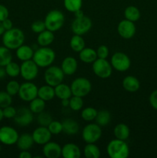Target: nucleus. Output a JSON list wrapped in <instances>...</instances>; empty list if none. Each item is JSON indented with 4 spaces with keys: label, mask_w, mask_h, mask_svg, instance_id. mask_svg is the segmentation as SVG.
I'll return each mask as SVG.
<instances>
[{
    "label": "nucleus",
    "mask_w": 157,
    "mask_h": 158,
    "mask_svg": "<svg viewBox=\"0 0 157 158\" xmlns=\"http://www.w3.org/2000/svg\"><path fill=\"white\" fill-rule=\"evenodd\" d=\"M25 35L22 30L18 28H12L5 31L2 35L3 46L10 50L18 49L24 43Z\"/></svg>",
    "instance_id": "nucleus-1"
},
{
    "label": "nucleus",
    "mask_w": 157,
    "mask_h": 158,
    "mask_svg": "<svg viewBox=\"0 0 157 158\" xmlns=\"http://www.w3.org/2000/svg\"><path fill=\"white\" fill-rule=\"evenodd\" d=\"M55 59V52L48 46H41L34 52L32 60L38 67L47 68L54 63Z\"/></svg>",
    "instance_id": "nucleus-2"
},
{
    "label": "nucleus",
    "mask_w": 157,
    "mask_h": 158,
    "mask_svg": "<svg viewBox=\"0 0 157 158\" xmlns=\"http://www.w3.org/2000/svg\"><path fill=\"white\" fill-rule=\"evenodd\" d=\"M106 152L111 158H126L129 155V148L126 140L115 138L108 143Z\"/></svg>",
    "instance_id": "nucleus-3"
},
{
    "label": "nucleus",
    "mask_w": 157,
    "mask_h": 158,
    "mask_svg": "<svg viewBox=\"0 0 157 158\" xmlns=\"http://www.w3.org/2000/svg\"><path fill=\"white\" fill-rule=\"evenodd\" d=\"M46 29L55 32L62 29L65 23V15L61 11L53 9L49 11L45 18Z\"/></svg>",
    "instance_id": "nucleus-4"
},
{
    "label": "nucleus",
    "mask_w": 157,
    "mask_h": 158,
    "mask_svg": "<svg viewBox=\"0 0 157 158\" xmlns=\"http://www.w3.org/2000/svg\"><path fill=\"white\" fill-rule=\"evenodd\" d=\"M70 87L72 95L84 97L90 93L92 89V83L87 78L78 77L72 82Z\"/></svg>",
    "instance_id": "nucleus-5"
},
{
    "label": "nucleus",
    "mask_w": 157,
    "mask_h": 158,
    "mask_svg": "<svg viewBox=\"0 0 157 158\" xmlns=\"http://www.w3.org/2000/svg\"><path fill=\"white\" fill-rule=\"evenodd\" d=\"M65 74L62 70L61 67L52 66V65L47 67L44 73V79L46 83L53 86V87L62 83Z\"/></svg>",
    "instance_id": "nucleus-6"
},
{
    "label": "nucleus",
    "mask_w": 157,
    "mask_h": 158,
    "mask_svg": "<svg viewBox=\"0 0 157 158\" xmlns=\"http://www.w3.org/2000/svg\"><path fill=\"white\" fill-rule=\"evenodd\" d=\"M102 128L96 123H91L84 127L82 131V137L86 143H93L102 137Z\"/></svg>",
    "instance_id": "nucleus-7"
},
{
    "label": "nucleus",
    "mask_w": 157,
    "mask_h": 158,
    "mask_svg": "<svg viewBox=\"0 0 157 158\" xmlns=\"http://www.w3.org/2000/svg\"><path fill=\"white\" fill-rule=\"evenodd\" d=\"M92 71L99 78L107 79L112 75V66L106 59L97 58L92 63Z\"/></svg>",
    "instance_id": "nucleus-8"
},
{
    "label": "nucleus",
    "mask_w": 157,
    "mask_h": 158,
    "mask_svg": "<svg viewBox=\"0 0 157 158\" xmlns=\"http://www.w3.org/2000/svg\"><path fill=\"white\" fill-rule=\"evenodd\" d=\"M92 26V22L91 19L84 15L73 20L71 25V29L75 35H83L90 30Z\"/></svg>",
    "instance_id": "nucleus-9"
},
{
    "label": "nucleus",
    "mask_w": 157,
    "mask_h": 158,
    "mask_svg": "<svg viewBox=\"0 0 157 158\" xmlns=\"http://www.w3.org/2000/svg\"><path fill=\"white\" fill-rule=\"evenodd\" d=\"M110 63L112 68L119 72H125L130 68L131 60L126 53L116 52L112 56Z\"/></svg>",
    "instance_id": "nucleus-10"
},
{
    "label": "nucleus",
    "mask_w": 157,
    "mask_h": 158,
    "mask_svg": "<svg viewBox=\"0 0 157 158\" xmlns=\"http://www.w3.org/2000/svg\"><path fill=\"white\" fill-rule=\"evenodd\" d=\"M38 66L32 60L22 62L20 65V75L26 81H32L37 77Z\"/></svg>",
    "instance_id": "nucleus-11"
},
{
    "label": "nucleus",
    "mask_w": 157,
    "mask_h": 158,
    "mask_svg": "<svg viewBox=\"0 0 157 158\" xmlns=\"http://www.w3.org/2000/svg\"><path fill=\"white\" fill-rule=\"evenodd\" d=\"M38 89L35 83L31 81H26L20 85L18 96L23 101L30 102L35 97H38Z\"/></svg>",
    "instance_id": "nucleus-12"
},
{
    "label": "nucleus",
    "mask_w": 157,
    "mask_h": 158,
    "mask_svg": "<svg viewBox=\"0 0 157 158\" xmlns=\"http://www.w3.org/2000/svg\"><path fill=\"white\" fill-rule=\"evenodd\" d=\"M18 135L16 130L9 126H3L0 128V143L5 145H13L16 143Z\"/></svg>",
    "instance_id": "nucleus-13"
},
{
    "label": "nucleus",
    "mask_w": 157,
    "mask_h": 158,
    "mask_svg": "<svg viewBox=\"0 0 157 158\" xmlns=\"http://www.w3.org/2000/svg\"><path fill=\"white\" fill-rule=\"evenodd\" d=\"M13 119L15 123L18 126H28L33 121V113L31 111L29 107L22 106L17 110L16 114Z\"/></svg>",
    "instance_id": "nucleus-14"
},
{
    "label": "nucleus",
    "mask_w": 157,
    "mask_h": 158,
    "mask_svg": "<svg viewBox=\"0 0 157 158\" xmlns=\"http://www.w3.org/2000/svg\"><path fill=\"white\" fill-rule=\"evenodd\" d=\"M118 33L122 38L129 40L132 38L135 35L136 28L133 22H131L128 19H123L119 22L117 27Z\"/></svg>",
    "instance_id": "nucleus-15"
},
{
    "label": "nucleus",
    "mask_w": 157,
    "mask_h": 158,
    "mask_svg": "<svg viewBox=\"0 0 157 158\" xmlns=\"http://www.w3.org/2000/svg\"><path fill=\"white\" fill-rule=\"evenodd\" d=\"M32 135L35 143L39 145H44L50 141L52 134H51L47 127L40 126L34 130Z\"/></svg>",
    "instance_id": "nucleus-16"
},
{
    "label": "nucleus",
    "mask_w": 157,
    "mask_h": 158,
    "mask_svg": "<svg viewBox=\"0 0 157 158\" xmlns=\"http://www.w3.org/2000/svg\"><path fill=\"white\" fill-rule=\"evenodd\" d=\"M42 152L47 158H58L62 156V148L55 142L49 141L43 145Z\"/></svg>",
    "instance_id": "nucleus-17"
},
{
    "label": "nucleus",
    "mask_w": 157,
    "mask_h": 158,
    "mask_svg": "<svg viewBox=\"0 0 157 158\" xmlns=\"http://www.w3.org/2000/svg\"><path fill=\"white\" fill-rule=\"evenodd\" d=\"M61 69L65 75H73L78 69V62L72 56L66 57L62 62Z\"/></svg>",
    "instance_id": "nucleus-18"
},
{
    "label": "nucleus",
    "mask_w": 157,
    "mask_h": 158,
    "mask_svg": "<svg viewBox=\"0 0 157 158\" xmlns=\"http://www.w3.org/2000/svg\"><path fill=\"white\" fill-rule=\"evenodd\" d=\"M62 156L64 158H79L81 151L75 143H68L62 148Z\"/></svg>",
    "instance_id": "nucleus-19"
},
{
    "label": "nucleus",
    "mask_w": 157,
    "mask_h": 158,
    "mask_svg": "<svg viewBox=\"0 0 157 158\" xmlns=\"http://www.w3.org/2000/svg\"><path fill=\"white\" fill-rule=\"evenodd\" d=\"M123 87L127 92H136L140 88L139 80L134 76H127L123 80Z\"/></svg>",
    "instance_id": "nucleus-20"
},
{
    "label": "nucleus",
    "mask_w": 157,
    "mask_h": 158,
    "mask_svg": "<svg viewBox=\"0 0 157 158\" xmlns=\"http://www.w3.org/2000/svg\"><path fill=\"white\" fill-rule=\"evenodd\" d=\"M34 140L32 138V134L28 133L23 134L18 137V140L16 142L17 147L21 151H29L32 148L34 144Z\"/></svg>",
    "instance_id": "nucleus-21"
},
{
    "label": "nucleus",
    "mask_w": 157,
    "mask_h": 158,
    "mask_svg": "<svg viewBox=\"0 0 157 158\" xmlns=\"http://www.w3.org/2000/svg\"><path fill=\"white\" fill-rule=\"evenodd\" d=\"M16 50V56L21 61H27V60H32V57L34 55V51L32 49V47H30L28 45H24L22 44L21 46L18 48V49H15Z\"/></svg>",
    "instance_id": "nucleus-22"
},
{
    "label": "nucleus",
    "mask_w": 157,
    "mask_h": 158,
    "mask_svg": "<svg viewBox=\"0 0 157 158\" xmlns=\"http://www.w3.org/2000/svg\"><path fill=\"white\" fill-rule=\"evenodd\" d=\"M62 123V132L67 135H75L78 132L79 125L73 119H65Z\"/></svg>",
    "instance_id": "nucleus-23"
},
{
    "label": "nucleus",
    "mask_w": 157,
    "mask_h": 158,
    "mask_svg": "<svg viewBox=\"0 0 157 158\" xmlns=\"http://www.w3.org/2000/svg\"><path fill=\"white\" fill-rule=\"evenodd\" d=\"M54 40H55V35L53 32L48 29L38 33L37 37V42L40 46H49L53 43Z\"/></svg>",
    "instance_id": "nucleus-24"
},
{
    "label": "nucleus",
    "mask_w": 157,
    "mask_h": 158,
    "mask_svg": "<svg viewBox=\"0 0 157 158\" xmlns=\"http://www.w3.org/2000/svg\"><path fill=\"white\" fill-rule=\"evenodd\" d=\"M79 59L82 62L85 63H92L98 57H97L96 50L92 48L85 47L78 53Z\"/></svg>",
    "instance_id": "nucleus-25"
},
{
    "label": "nucleus",
    "mask_w": 157,
    "mask_h": 158,
    "mask_svg": "<svg viewBox=\"0 0 157 158\" xmlns=\"http://www.w3.org/2000/svg\"><path fill=\"white\" fill-rule=\"evenodd\" d=\"M55 89V95L59 100L69 99L72 96L71 87L65 83H60L54 87Z\"/></svg>",
    "instance_id": "nucleus-26"
},
{
    "label": "nucleus",
    "mask_w": 157,
    "mask_h": 158,
    "mask_svg": "<svg viewBox=\"0 0 157 158\" xmlns=\"http://www.w3.org/2000/svg\"><path fill=\"white\" fill-rule=\"evenodd\" d=\"M113 134L116 139L126 140L130 135V130L129 127L125 123H119L114 128Z\"/></svg>",
    "instance_id": "nucleus-27"
},
{
    "label": "nucleus",
    "mask_w": 157,
    "mask_h": 158,
    "mask_svg": "<svg viewBox=\"0 0 157 158\" xmlns=\"http://www.w3.org/2000/svg\"><path fill=\"white\" fill-rule=\"evenodd\" d=\"M38 97L46 102L49 101L55 97V89L53 86L48 84L42 86L38 89Z\"/></svg>",
    "instance_id": "nucleus-28"
},
{
    "label": "nucleus",
    "mask_w": 157,
    "mask_h": 158,
    "mask_svg": "<svg viewBox=\"0 0 157 158\" xmlns=\"http://www.w3.org/2000/svg\"><path fill=\"white\" fill-rule=\"evenodd\" d=\"M69 46L74 52H79L80 51L83 50L86 47V43H85L84 39L83 38L82 35L75 34L71 38L70 42H69Z\"/></svg>",
    "instance_id": "nucleus-29"
},
{
    "label": "nucleus",
    "mask_w": 157,
    "mask_h": 158,
    "mask_svg": "<svg viewBox=\"0 0 157 158\" xmlns=\"http://www.w3.org/2000/svg\"><path fill=\"white\" fill-rule=\"evenodd\" d=\"M124 16L126 19L129 20L131 22L138 21L141 16L139 9L134 6H129L126 8L124 11Z\"/></svg>",
    "instance_id": "nucleus-30"
},
{
    "label": "nucleus",
    "mask_w": 157,
    "mask_h": 158,
    "mask_svg": "<svg viewBox=\"0 0 157 158\" xmlns=\"http://www.w3.org/2000/svg\"><path fill=\"white\" fill-rule=\"evenodd\" d=\"M45 107H46V101L38 97H35V99L29 102V109L33 114H40L44 111Z\"/></svg>",
    "instance_id": "nucleus-31"
},
{
    "label": "nucleus",
    "mask_w": 157,
    "mask_h": 158,
    "mask_svg": "<svg viewBox=\"0 0 157 158\" xmlns=\"http://www.w3.org/2000/svg\"><path fill=\"white\" fill-rule=\"evenodd\" d=\"M84 155L86 158H99L101 155L99 148L98 146L93 143H86L85 146L84 150Z\"/></svg>",
    "instance_id": "nucleus-32"
},
{
    "label": "nucleus",
    "mask_w": 157,
    "mask_h": 158,
    "mask_svg": "<svg viewBox=\"0 0 157 158\" xmlns=\"http://www.w3.org/2000/svg\"><path fill=\"white\" fill-rule=\"evenodd\" d=\"M95 123L100 127H105L109 123L111 120V114L110 113L106 110H102L98 111L97 116L95 119Z\"/></svg>",
    "instance_id": "nucleus-33"
},
{
    "label": "nucleus",
    "mask_w": 157,
    "mask_h": 158,
    "mask_svg": "<svg viewBox=\"0 0 157 158\" xmlns=\"http://www.w3.org/2000/svg\"><path fill=\"white\" fill-rule=\"evenodd\" d=\"M12 60V55L10 49L5 46H0V66H5Z\"/></svg>",
    "instance_id": "nucleus-34"
},
{
    "label": "nucleus",
    "mask_w": 157,
    "mask_h": 158,
    "mask_svg": "<svg viewBox=\"0 0 157 158\" xmlns=\"http://www.w3.org/2000/svg\"><path fill=\"white\" fill-rule=\"evenodd\" d=\"M63 3L66 10L73 13L81 9L83 6V0H64Z\"/></svg>",
    "instance_id": "nucleus-35"
},
{
    "label": "nucleus",
    "mask_w": 157,
    "mask_h": 158,
    "mask_svg": "<svg viewBox=\"0 0 157 158\" xmlns=\"http://www.w3.org/2000/svg\"><path fill=\"white\" fill-rule=\"evenodd\" d=\"M97 113L98 111L95 109L94 107H86L82 110L81 112V117L85 121L91 122L92 120H95V117L97 116Z\"/></svg>",
    "instance_id": "nucleus-36"
},
{
    "label": "nucleus",
    "mask_w": 157,
    "mask_h": 158,
    "mask_svg": "<svg viewBox=\"0 0 157 158\" xmlns=\"http://www.w3.org/2000/svg\"><path fill=\"white\" fill-rule=\"evenodd\" d=\"M6 75L10 77H16L20 75V66L15 62H10L5 66Z\"/></svg>",
    "instance_id": "nucleus-37"
},
{
    "label": "nucleus",
    "mask_w": 157,
    "mask_h": 158,
    "mask_svg": "<svg viewBox=\"0 0 157 158\" xmlns=\"http://www.w3.org/2000/svg\"><path fill=\"white\" fill-rule=\"evenodd\" d=\"M69 107L73 111L81 110L83 107V97L73 96L69 98Z\"/></svg>",
    "instance_id": "nucleus-38"
},
{
    "label": "nucleus",
    "mask_w": 157,
    "mask_h": 158,
    "mask_svg": "<svg viewBox=\"0 0 157 158\" xmlns=\"http://www.w3.org/2000/svg\"><path fill=\"white\" fill-rule=\"evenodd\" d=\"M37 121H38V123L40 126L48 127L49 125V123L52 121V117L49 113L42 111V112L38 114Z\"/></svg>",
    "instance_id": "nucleus-39"
},
{
    "label": "nucleus",
    "mask_w": 157,
    "mask_h": 158,
    "mask_svg": "<svg viewBox=\"0 0 157 158\" xmlns=\"http://www.w3.org/2000/svg\"><path fill=\"white\" fill-rule=\"evenodd\" d=\"M20 88V84L16 81V80H11L6 85V92L11 95L15 96L16 94H18V91H19Z\"/></svg>",
    "instance_id": "nucleus-40"
},
{
    "label": "nucleus",
    "mask_w": 157,
    "mask_h": 158,
    "mask_svg": "<svg viewBox=\"0 0 157 158\" xmlns=\"http://www.w3.org/2000/svg\"><path fill=\"white\" fill-rule=\"evenodd\" d=\"M47 127L52 135H58L62 132V123L57 120H52Z\"/></svg>",
    "instance_id": "nucleus-41"
},
{
    "label": "nucleus",
    "mask_w": 157,
    "mask_h": 158,
    "mask_svg": "<svg viewBox=\"0 0 157 158\" xmlns=\"http://www.w3.org/2000/svg\"><path fill=\"white\" fill-rule=\"evenodd\" d=\"M12 96L9 95L7 92L0 91V108L6 107L12 104Z\"/></svg>",
    "instance_id": "nucleus-42"
},
{
    "label": "nucleus",
    "mask_w": 157,
    "mask_h": 158,
    "mask_svg": "<svg viewBox=\"0 0 157 158\" xmlns=\"http://www.w3.org/2000/svg\"><path fill=\"white\" fill-rule=\"evenodd\" d=\"M31 29L35 33H40L46 29L45 22L42 21V20H36V21L33 22L31 25Z\"/></svg>",
    "instance_id": "nucleus-43"
},
{
    "label": "nucleus",
    "mask_w": 157,
    "mask_h": 158,
    "mask_svg": "<svg viewBox=\"0 0 157 158\" xmlns=\"http://www.w3.org/2000/svg\"><path fill=\"white\" fill-rule=\"evenodd\" d=\"M2 110H3V115H4V117L7 119L14 118L17 112V110L15 109V107L11 106V105L3 108Z\"/></svg>",
    "instance_id": "nucleus-44"
},
{
    "label": "nucleus",
    "mask_w": 157,
    "mask_h": 158,
    "mask_svg": "<svg viewBox=\"0 0 157 158\" xmlns=\"http://www.w3.org/2000/svg\"><path fill=\"white\" fill-rule=\"evenodd\" d=\"M97 57L100 59H106L109 56V48L105 45H101L98 47L96 50Z\"/></svg>",
    "instance_id": "nucleus-45"
},
{
    "label": "nucleus",
    "mask_w": 157,
    "mask_h": 158,
    "mask_svg": "<svg viewBox=\"0 0 157 158\" xmlns=\"http://www.w3.org/2000/svg\"><path fill=\"white\" fill-rule=\"evenodd\" d=\"M149 103L152 107L157 110V89L152 92L149 96Z\"/></svg>",
    "instance_id": "nucleus-46"
},
{
    "label": "nucleus",
    "mask_w": 157,
    "mask_h": 158,
    "mask_svg": "<svg viewBox=\"0 0 157 158\" xmlns=\"http://www.w3.org/2000/svg\"><path fill=\"white\" fill-rule=\"evenodd\" d=\"M9 12L7 8L4 5L0 4V22H2L6 19L9 18Z\"/></svg>",
    "instance_id": "nucleus-47"
},
{
    "label": "nucleus",
    "mask_w": 157,
    "mask_h": 158,
    "mask_svg": "<svg viewBox=\"0 0 157 158\" xmlns=\"http://www.w3.org/2000/svg\"><path fill=\"white\" fill-rule=\"evenodd\" d=\"M2 25H3V27H4L5 30H9V29H11L12 28H13V25H12V20L9 19V18L6 19L5 20H3L2 22Z\"/></svg>",
    "instance_id": "nucleus-48"
},
{
    "label": "nucleus",
    "mask_w": 157,
    "mask_h": 158,
    "mask_svg": "<svg viewBox=\"0 0 157 158\" xmlns=\"http://www.w3.org/2000/svg\"><path fill=\"white\" fill-rule=\"evenodd\" d=\"M18 157L19 158H32V155L28 151H21Z\"/></svg>",
    "instance_id": "nucleus-49"
},
{
    "label": "nucleus",
    "mask_w": 157,
    "mask_h": 158,
    "mask_svg": "<svg viewBox=\"0 0 157 158\" xmlns=\"http://www.w3.org/2000/svg\"><path fill=\"white\" fill-rule=\"evenodd\" d=\"M6 76V69L3 66H0V80L3 79Z\"/></svg>",
    "instance_id": "nucleus-50"
},
{
    "label": "nucleus",
    "mask_w": 157,
    "mask_h": 158,
    "mask_svg": "<svg viewBox=\"0 0 157 158\" xmlns=\"http://www.w3.org/2000/svg\"><path fill=\"white\" fill-rule=\"evenodd\" d=\"M74 15H75V18H78V17L83 16V15H84V13H83V12L81 9H79V10L75 11V12H74Z\"/></svg>",
    "instance_id": "nucleus-51"
},
{
    "label": "nucleus",
    "mask_w": 157,
    "mask_h": 158,
    "mask_svg": "<svg viewBox=\"0 0 157 158\" xmlns=\"http://www.w3.org/2000/svg\"><path fill=\"white\" fill-rule=\"evenodd\" d=\"M62 105L65 107L69 106V99H65V100H62Z\"/></svg>",
    "instance_id": "nucleus-52"
},
{
    "label": "nucleus",
    "mask_w": 157,
    "mask_h": 158,
    "mask_svg": "<svg viewBox=\"0 0 157 158\" xmlns=\"http://www.w3.org/2000/svg\"><path fill=\"white\" fill-rule=\"evenodd\" d=\"M5 29L4 27H3V25H2V22H0V35H2L3 33L5 32Z\"/></svg>",
    "instance_id": "nucleus-53"
},
{
    "label": "nucleus",
    "mask_w": 157,
    "mask_h": 158,
    "mask_svg": "<svg viewBox=\"0 0 157 158\" xmlns=\"http://www.w3.org/2000/svg\"><path fill=\"white\" fill-rule=\"evenodd\" d=\"M3 118H4V115H3V110L2 108H0V122L2 120Z\"/></svg>",
    "instance_id": "nucleus-54"
},
{
    "label": "nucleus",
    "mask_w": 157,
    "mask_h": 158,
    "mask_svg": "<svg viewBox=\"0 0 157 158\" xmlns=\"http://www.w3.org/2000/svg\"><path fill=\"white\" fill-rule=\"evenodd\" d=\"M1 150H2V148H1V145H0V152H1Z\"/></svg>",
    "instance_id": "nucleus-55"
}]
</instances>
